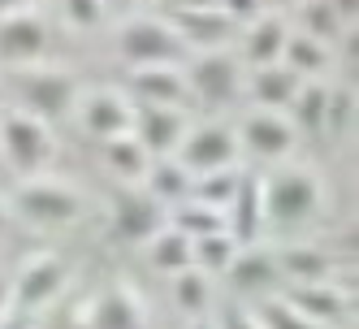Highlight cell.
Here are the masks:
<instances>
[{
  "label": "cell",
  "instance_id": "obj_38",
  "mask_svg": "<svg viewBox=\"0 0 359 329\" xmlns=\"http://www.w3.org/2000/svg\"><path fill=\"white\" fill-rule=\"evenodd\" d=\"M333 9H338V18L342 22H355V13H359V0H329Z\"/></svg>",
  "mask_w": 359,
  "mask_h": 329
},
{
  "label": "cell",
  "instance_id": "obj_5",
  "mask_svg": "<svg viewBox=\"0 0 359 329\" xmlns=\"http://www.w3.org/2000/svg\"><path fill=\"white\" fill-rule=\"evenodd\" d=\"M22 109L35 113L39 121H61L74 105H79V79L65 69H27L18 79Z\"/></svg>",
  "mask_w": 359,
  "mask_h": 329
},
{
  "label": "cell",
  "instance_id": "obj_3",
  "mask_svg": "<svg viewBox=\"0 0 359 329\" xmlns=\"http://www.w3.org/2000/svg\"><path fill=\"white\" fill-rule=\"evenodd\" d=\"M117 53L130 69L143 65H173V61H187L191 48L177 39V31L161 18H130L126 27L117 31Z\"/></svg>",
  "mask_w": 359,
  "mask_h": 329
},
{
  "label": "cell",
  "instance_id": "obj_26",
  "mask_svg": "<svg viewBox=\"0 0 359 329\" xmlns=\"http://www.w3.org/2000/svg\"><path fill=\"white\" fill-rule=\"evenodd\" d=\"M281 65L294 69L299 79H320L329 69V48L312 35H290L286 48H281Z\"/></svg>",
  "mask_w": 359,
  "mask_h": 329
},
{
  "label": "cell",
  "instance_id": "obj_41",
  "mask_svg": "<svg viewBox=\"0 0 359 329\" xmlns=\"http://www.w3.org/2000/svg\"><path fill=\"white\" fill-rule=\"evenodd\" d=\"M191 329H217V321H208V316H195V325Z\"/></svg>",
  "mask_w": 359,
  "mask_h": 329
},
{
  "label": "cell",
  "instance_id": "obj_29",
  "mask_svg": "<svg viewBox=\"0 0 359 329\" xmlns=\"http://www.w3.org/2000/svg\"><path fill=\"white\" fill-rule=\"evenodd\" d=\"M173 303H177L187 316H203V312H208V303H212V282H208V273H199V269L173 273Z\"/></svg>",
  "mask_w": 359,
  "mask_h": 329
},
{
  "label": "cell",
  "instance_id": "obj_20",
  "mask_svg": "<svg viewBox=\"0 0 359 329\" xmlns=\"http://www.w3.org/2000/svg\"><path fill=\"white\" fill-rule=\"evenodd\" d=\"M290 31H286V22L281 18H269L260 13L255 22H247V35H243V57L251 69H260V65H273L281 61V48H286Z\"/></svg>",
  "mask_w": 359,
  "mask_h": 329
},
{
  "label": "cell",
  "instance_id": "obj_24",
  "mask_svg": "<svg viewBox=\"0 0 359 329\" xmlns=\"http://www.w3.org/2000/svg\"><path fill=\"white\" fill-rule=\"evenodd\" d=\"M147 256H151V269L161 273H182V269H195L191 264V234H182L177 225H165L147 239Z\"/></svg>",
  "mask_w": 359,
  "mask_h": 329
},
{
  "label": "cell",
  "instance_id": "obj_7",
  "mask_svg": "<svg viewBox=\"0 0 359 329\" xmlns=\"http://www.w3.org/2000/svg\"><path fill=\"white\" fill-rule=\"evenodd\" d=\"M234 156H238V135L221 121L195 126V130H187V139L177 143V165L191 169L195 178L199 173H212V169H229Z\"/></svg>",
  "mask_w": 359,
  "mask_h": 329
},
{
  "label": "cell",
  "instance_id": "obj_13",
  "mask_svg": "<svg viewBox=\"0 0 359 329\" xmlns=\"http://www.w3.org/2000/svg\"><path fill=\"white\" fill-rule=\"evenodd\" d=\"M48 48V22L31 9L0 18V61H13V65H31L43 57Z\"/></svg>",
  "mask_w": 359,
  "mask_h": 329
},
{
  "label": "cell",
  "instance_id": "obj_31",
  "mask_svg": "<svg viewBox=\"0 0 359 329\" xmlns=\"http://www.w3.org/2000/svg\"><path fill=\"white\" fill-rule=\"evenodd\" d=\"M346 27H355V22H342L329 0H303V35L329 43V39H338Z\"/></svg>",
  "mask_w": 359,
  "mask_h": 329
},
{
  "label": "cell",
  "instance_id": "obj_39",
  "mask_svg": "<svg viewBox=\"0 0 359 329\" xmlns=\"http://www.w3.org/2000/svg\"><path fill=\"white\" fill-rule=\"evenodd\" d=\"M22 9H31V0H0V18H9V13H22Z\"/></svg>",
  "mask_w": 359,
  "mask_h": 329
},
{
  "label": "cell",
  "instance_id": "obj_2",
  "mask_svg": "<svg viewBox=\"0 0 359 329\" xmlns=\"http://www.w3.org/2000/svg\"><path fill=\"white\" fill-rule=\"evenodd\" d=\"M57 139H53V126L39 121L27 109H9L0 117V161H9L13 173L22 178H35V173L53 161Z\"/></svg>",
  "mask_w": 359,
  "mask_h": 329
},
{
  "label": "cell",
  "instance_id": "obj_8",
  "mask_svg": "<svg viewBox=\"0 0 359 329\" xmlns=\"http://www.w3.org/2000/svg\"><path fill=\"white\" fill-rule=\"evenodd\" d=\"M61 290H65V264L57 256H35V260H27V269L9 286V308L31 316V312L48 308Z\"/></svg>",
  "mask_w": 359,
  "mask_h": 329
},
{
  "label": "cell",
  "instance_id": "obj_42",
  "mask_svg": "<svg viewBox=\"0 0 359 329\" xmlns=\"http://www.w3.org/2000/svg\"><path fill=\"white\" fill-rule=\"evenodd\" d=\"M5 225H9V208L0 204V234H5Z\"/></svg>",
  "mask_w": 359,
  "mask_h": 329
},
{
  "label": "cell",
  "instance_id": "obj_43",
  "mask_svg": "<svg viewBox=\"0 0 359 329\" xmlns=\"http://www.w3.org/2000/svg\"><path fill=\"white\" fill-rule=\"evenodd\" d=\"M104 5H130V0H104Z\"/></svg>",
  "mask_w": 359,
  "mask_h": 329
},
{
  "label": "cell",
  "instance_id": "obj_14",
  "mask_svg": "<svg viewBox=\"0 0 359 329\" xmlns=\"http://www.w3.org/2000/svg\"><path fill=\"white\" fill-rule=\"evenodd\" d=\"M260 225H264V204H260V173H238V187L234 199L225 204V230L238 247H251L260 239Z\"/></svg>",
  "mask_w": 359,
  "mask_h": 329
},
{
  "label": "cell",
  "instance_id": "obj_36",
  "mask_svg": "<svg viewBox=\"0 0 359 329\" xmlns=\"http://www.w3.org/2000/svg\"><path fill=\"white\" fill-rule=\"evenodd\" d=\"M217 329H260V321H255V312L238 308V303H225V312L217 316Z\"/></svg>",
  "mask_w": 359,
  "mask_h": 329
},
{
  "label": "cell",
  "instance_id": "obj_4",
  "mask_svg": "<svg viewBox=\"0 0 359 329\" xmlns=\"http://www.w3.org/2000/svg\"><path fill=\"white\" fill-rule=\"evenodd\" d=\"M9 204L31 225H69V221L83 217V195L65 182H57V178H39V173L18 182Z\"/></svg>",
  "mask_w": 359,
  "mask_h": 329
},
{
  "label": "cell",
  "instance_id": "obj_16",
  "mask_svg": "<svg viewBox=\"0 0 359 329\" xmlns=\"http://www.w3.org/2000/svg\"><path fill=\"white\" fill-rule=\"evenodd\" d=\"M87 325L91 329H147V316H143V303L130 286H109L91 299Z\"/></svg>",
  "mask_w": 359,
  "mask_h": 329
},
{
  "label": "cell",
  "instance_id": "obj_6",
  "mask_svg": "<svg viewBox=\"0 0 359 329\" xmlns=\"http://www.w3.org/2000/svg\"><path fill=\"white\" fill-rule=\"evenodd\" d=\"M187 87L191 95H199L203 105H234L238 91H243V65L217 48V53H199V57H187Z\"/></svg>",
  "mask_w": 359,
  "mask_h": 329
},
{
  "label": "cell",
  "instance_id": "obj_32",
  "mask_svg": "<svg viewBox=\"0 0 359 329\" xmlns=\"http://www.w3.org/2000/svg\"><path fill=\"white\" fill-rule=\"evenodd\" d=\"M251 312H255V321H260V329H325L316 321H307L303 312H294L286 299H273V295H264Z\"/></svg>",
  "mask_w": 359,
  "mask_h": 329
},
{
  "label": "cell",
  "instance_id": "obj_23",
  "mask_svg": "<svg viewBox=\"0 0 359 329\" xmlns=\"http://www.w3.org/2000/svg\"><path fill=\"white\" fill-rule=\"evenodd\" d=\"M143 182H147V195H151V199H161V204H182V199H191L195 173L182 169L177 161H169V156H161L156 165H147Z\"/></svg>",
  "mask_w": 359,
  "mask_h": 329
},
{
  "label": "cell",
  "instance_id": "obj_25",
  "mask_svg": "<svg viewBox=\"0 0 359 329\" xmlns=\"http://www.w3.org/2000/svg\"><path fill=\"white\" fill-rule=\"evenodd\" d=\"M290 121L294 130H307V135H325V113H329V87L316 83V79H303L294 100H290Z\"/></svg>",
  "mask_w": 359,
  "mask_h": 329
},
{
  "label": "cell",
  "instance_id": "obj_9",
  "mask_svg": "<svg viewBox=\"0 0 359 329\" xmlns=\"http://www.w3.org/2000/svg\"><path fill=\"white\" fill-rule=\"evenodd\" d=\"M79 117H83V130H87L91 139L109 143V139L130 135V126H135V105H130L121 91H113V87H95V91L83 95Z\"/></svg>",
  "mask_w": 359,
  "mask_h": 329
},
{
  "label": "cell",
  "instance_id": "obj_35",
  "mask_svg": "<svg viewBox=\"0 0 359 329\" xmlns=\"http://www.w3.org/2000/svg\"><path fill=\"white\" fill-rule=\"evenodd\" d=\"M217 9L229 22H255V18L264 13V0H217Z\"/></svg>",
  "mask_w": 359,
  "mask_h": 329
},
{
  "label": "cell",
  "instance_id": "obj_28",
  "mask_svg": "<svg viewBox=\"0 0 359 329\" xmlns=\"http://www.w3.org/2000/svg\"><path fill=\"white\" fill-rule=\"evenodd\" d=\"M104 161L113 165V173H117V178H126V182H143V173H147V165H151V156L143 152V143H139L135 135L109 139V143H104Z\"/></svg>",
  "mask_w": 359,
  "mask_h": 329
},
{
  "label": "cell",
  "instance_id": "obj_22",
  "mask_svg": "<svg viewBox=\"0 0 359 329\" xmlns=\"http://www.w3.org/2000/svg\"><path fill=\"white\" fill-rule=\"evenodd\" d=\"M299 83H303V79H299L294 69H286L281 61H273V65H260V69H251V95L260 100V109H273V113L290 109V100H294Z\"/></svg>",
  "mask_w": 359,
  "mask_h": 329
},
{
  "label": "cell",
  "instance_id": "obj_27",
  "mask_svg": "<svg viewBox=\"0 0 359 329\" xmlns=\"http://www.w3.org/2000/svg\"><path fill=\"white\" fill-rule=\"evenodd\" d=\"M238 256V243L229 239V230H217V234H199L191 239V264L199 273H225Z\"/></svg>",
  "mask_w": 359,
  "mask_h": 329
},
{
  "label": "cell",
  "instance_id": "obj_34",
  "mask_svg": "<svg viewBox=\"0 0 359 329\" xmlns=\"http://www.w3.org/2000/svg\"><path fill=\"white\" fill-rule=\"evenodd\" d=\"M351 91L342 87H329V113H325V135H342L346 126H351Z\"/></svg>",
  "mask_w": 359,
  "mask_h": 329
},
{
  "label": "cell",
  "instance_id": "obj_33",
  "mask_svg": "<svg viewBox=\"0 0 359 329\" xmlns=\"http://www.w3.org/2000/svg\"><path fill=\"white\" fill-rule=\"evenodd\" d=\"M61 9H65L69 27L91 31V27H100V18H104V0H61Z\"/></svg>",
  "mask_w": 359,
  "mask_h": 329
},
{
  "label": "cell",
  "instance_id": "obj_44",
  "mask_svg": "<svg viewBox=\"0 0 359 329\" xmlns=\"http://www.w3.org/2000/svg\"><path fill=\"white\" fill-rule=\"evenodd\" d=\"M264 5H269V0H264ZM277 5H286V0H277Z\"/></svg>",
  "mask_w": 359,
  "mask_h": 329
},
{
  "label": "cell",
  "instance_id": "obj_30",
  "mask_svg": "<svg viewBox=\"0 0 359 329\" xmlns=\"http://www.w3.org/2000/svg\"><path fill=\"white\" fill-rule=\"evenodd\" d=\"M234 187H238V169L229 165V169H212V173H199L195 187H191V199H199V204H208V208H221L234 199Z\"/></svg>",
  "mask_w": 359,
  "mask_h": 329
},
{
  "label": "cell",
  "instance_id": "obj_10",
  "mask_svg": "<svg viewBox=\"0 0 359 329\" xmlns=\"http://www.w3.org/2000/svg\"><path fill=\"white\" fill-rule=\"evenodd\" d=\"M187 117L182 109H165V105H135V126H130V135L143 143L147 156H173L177 143L187 139Z\"/></svg>",
  "mask_w": 359,
  "mask_h": 329
},
{
  "label": "cell",
  "instance_id": "obj_12",
  "mask_svg": "<svg viewBox=\"0 0 359 329\" xmlns=\"http://www.w3.org/2000/svg\"><path fill=\"white\" fill-rule=\"evenodd\" d=\"M156 230H165V204L151 199L147 191L126 187L113 199V234L126 243H147Z\"/></svg>",
  "mask_w": 359,
  "mask_h": 329
},
{
  "label": "cell",
  "instance_id": "obj_15",
  "mask_svg": "<svg viewBox=\"0 0 359 329\" xmlns=\"http://www.w3.org/2000/svg\"><path fill=\"white\" fill-rule=\"evenodd\" d=\"M173 31H177V39H182L187 48H199V53H217V48H225L229 39H234L238 22H229L217 5H208V9L173 13Z\"/></svg>",
  "mask_w": 359,
  "mask_h": 329
},
{
  "label": "cell",
  "instance_id": "obj_21",
  "mask_svg": "<svg viewBox=\"0 0 359 329\" xmlns=\"http://www.w3.org/2000/svg\"><path fill=\"white\" fill-rule=\"evenodd\" d=\"M273 260H277V273L286 277L290 286L329 282V273H333V260H329V251H320V247H281Z\"/></svg>",
  "mask_w": 359,
  "mask_h": 329
},
{
  "label": "cell",
  "instance_id": "obj_1",
  "mask_svg": "<svg viewBox=\"0 0 359 329\" xmlns=\"http://www.w3.org/2000/svg\"><path fill=\"white\" fill-rule=\"evenodd\" d=\"M260 204L264 221L273 225H303L325 208V187L312 169H273L269 178H260Z\"/></svg>",
  "mask_w": 359,
  "mask_h": 329
},
{
  "label": "cell",
  "instance_id": "obj_19",
  "mask_svg": "<svg viewBox=\"0 0 359 329\" xmlns=\"http://www.w3.org/2000/svg\"><path fill=\"white\" fill-rule=\"evenodd\" d=\"M286 303L294 312H303L307 321H316V325H342L346 312H351V299L346 290H338L333 282H312V286H290Z\"/></svg>",
  "mask_w": 359,
  "mask_h": 329
},
{
  "label": "cell",
  "instance_id": "obj_11",
  "mask_svg": "<svg viewBox=\"0 0 359 329\" xmlns=\"http://www.w3.org/2000/svg\"><path fill=\"white\" fill-rule=\"evenodd\" d=\"M294 121L286 113H273V109H260V113H251L243 121V135H238V147H247L255 161H281V156H290L294 152Z\"/></svg>",
  "mask_w": 359,
  "mask_h": 329
},
{
  "label": "cell",
  "instance_id": "obj_17",
  "mask_svg": "<svg viewBox=\"0 0 359 329\" xmlns=\"http://www.w3.org/2000/svg\"><path fill=\"white\" fill-rule=\"evenodd\" d=\"M225 277H229V286H234L238 295H247V299H264L281 282L273 251H260V247H247V251L238 247V256H234V264L225 269Z\"/></svg>",
  "mask_w": 359,
  "mask_h": 329
},
{
  "label": "cell",
  "instance_id": "obj_40",
  "mask_svg": "<svg viewBox=\"0 0 359 329\" xmlns=\"http://www.w3.org/2000/svg\"><path fill=\"white\" fill-rule=\"evenodd\" d=\"M9 308V282H5V273H0V312Z\"/></svg>",
  "mask_w": 359,
  "mask_h": 329
},
{
  "label": "cell",
  "instance_id": "obj_37",
  "mask_svg": "<svg viewBox=\"0 0 359 329\" xmlns=\"http://www.w3.org/2000/svg\"><path fill=\"white\" fill-rule=\"evenodd\" d=\"M161 5L169 13H187V9H208V5H217V0H161Z\"/></svg>",
  "mask_w": 359,
  "mask_h": 329
},
{
  "label": "cell",
  "instance_id": "obj_18",
  "mask_svg": "<svg viewBox=\"0 0 359 329\" xmlns=\"http://www.w3.org/2000/svg\"><path fill=\"white\" fill-rule=\"evenodd\" d=\"M130 91L139 95V105H165V109H177L191 95L187 74L177 69V65H143V69H130Z\"/></svg>",
  "mask_w": 359,
  "mask_h": 329
}]
</instances>
